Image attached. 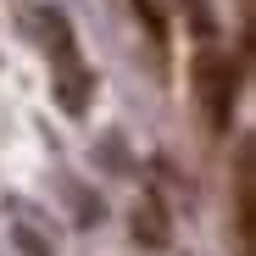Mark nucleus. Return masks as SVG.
Segmentation results:
<instances>
[{
    "label": "nucleus",
    "mask_w": 256,
    "mask_h": 256,
    "mask_svg": "<svg viewBox=\"0 0 256 256\" xmlns=\"http://www.w3.org/2000/svg\"><path fill=\"white\" fill-rule=\"evenodd\" d=\"M195 90H200V106H206V122L228 134L234 122V100H240V62L228 50H200L195 62Z\"/></svg>",
    "instance_id": "f257e3e1"
},
{
    "label": "nucleus",
    "mask_w": 256,
    "mask_h": 256,
    "mask_svg": "<svg viewBox=\"0 0 256 256\" xmlns=\"http://www.w3.org/2000/svg\"><path fill=\"white\" fill-rule=\"evenodd\" d=\"M134 234H145V245H167V228H162V218L145 206V218L134 212Z\"/></svg>",
    "instance_id": "f03ea898"
}]
</instances>
